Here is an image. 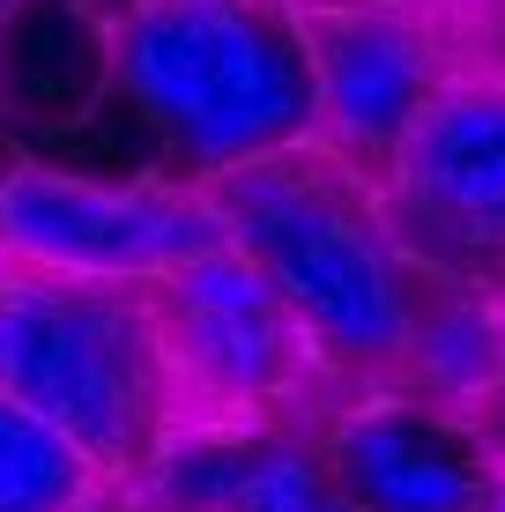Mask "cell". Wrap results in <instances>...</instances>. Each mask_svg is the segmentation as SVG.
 <instances>
[{"mask_svg": "<svg viewBox=\"0 0 505 512\" xmlns=\"http://www.w3.org/2000/svg\"><path fill=\"white\" fill-rule=\"evenodd\" d=\"M223 245L246 253L260 282L290 305L312 357L335 386H379L402 372L431 282L387 231L372 179L342 171L327 149H290L268 164L208 179Z\"/></svg>", "mask_w": 505, "mask_h": 512, "instance_id": "1", "label": "cell"}, {"mask_svg": "<svg viewBox=\"0 0 505 512\" xmlns=\"http://www.w3.org/2000/svg\"><path fill=\"white\" fill-rule=\"evenodd\" d=\"M104 82L186 186L312 149L298 0H127L104 30Z\"/></svg>", "mask_w": 505, "mask_h": 512, "instance_id": "2", "label": "cell"}, {"mask_svg": "<svg viewBox=\"0 0 505 512\" xmlns=\"http://www.w3.org/2000/svg\"><path fill=\"white\" fill-rule=\"evenodd\" d=\"M0 394L112 475H149L179 431L149 290L0 275Z\"/></svg>", "mask_w": 505, "mask_h": 512, "instance_id": "3", "label": "cell"}, {"mask_svg": "<svg viewBox=\"0 0 505 512\" xmlns=\"http://www.w3.org/2000/svg\"><path fill=\"white\" fill-rule=\"evenodd\" d=\"M149 312L179 431L186 423L194 431H283L290 409H312V401L327 409L342 394L312 357L305 327L290 320V305L231 245L149 282Z\"/></svg>", "mask_w": 505, "mask_h": 512, "instance_id": "4", "label": "cell"}, {"mask_svg": "<svg viewBox=\"0 0 505 512\" xmlns=\"http://www.w3.org/2000/svg\"><path fill=\"white\" fill-rule=\"evenodd\" d=\"M216 245L223 223L186 179H90L52 156L0 164V260L15 275L149 290Z\"/></svg>", "mask_w": 505, "mask_h": 512, "instance_id": "5", "label": "cell"}, {"mask_svg": "<svg viewBox=\"0 0 505 512\" xmlns=\"http://www.w3.org/2000/svg\"><path fill=\"white\" fill-rule=\"evenodd\" d=\"M372 193L424 282L505 297V67H461L402 134Z\"/></svg>", "mask_w": 505, "mask_h": 512, "instance_id": "6", "label": "cell"}, {"mask_svg": "<svg viewBox=\"0 0 505 512\" xmlns=\"http://www.w3.org/2000/svg\"><path fill=\"white\" fill-rule=\"evenodd\" d=\"M468 0H320L298 8L312 52V149L342 171L379 179L424 104L461 75Z\"/></svg>", "mask_w": 505, "mask_h": 512, "instance_id": "7", "label": "cell"}, {"mask_svg": "<svg viewBox=\"0 0 505 512\" xmlns=\"http://www.w3.org/2000/svg\"><path fill=\"white\" fill-rule=\"evenodd\" d=\"M312 453L357 512H483L505 438L402 379L342 386L312 416Z\"/></svg>", "mask_w": 505, "mask_h": 512, "instance_id": "8", "label": "cell"}, {"mask_svg": "<svg viewBox=\"0 0 505 512\" xmlns=\"http://www.w3.org/2000/svg\"><path fill=\"white\" fill-rule=\"evenodd\" d=\"M394 379L446 401V409H461V416L491 423V409L505 401V297L431 282Z\"/></svg>", "mask_w": 505, "mask_h": 512, "instance_id": "9", "label": "cell"}, {"mask_svg": "<svg viewBox=\"0 0 505 512\" xmlns=\"http://www.w3.org/2000/svg\"><path fill=\"white\" fill-rule=\"evenodd\" d=\"M104 490L112 475L75 438L0 394V512H97Z\"/></svg>", "mask_w": 505, "mask_h": 512, "instance_id": "10", "label": "cell"}, {"mask_svg": "<svg viewBox=\"0 0 505 512\" xmlns=\"http://www.w3.org/2000/svg\"><path fill=\"white\" fill-rule=\"evenodd\" d=\"M223 512H357V505L335 490L305 431H253L246 461L223 490Z\"/></svg>", "mask_w": 505, "mask_h": 512, "instance_id": "11", "label": "cell"}, {"mask_svg": "<svg viewBox=\"0 0 505 512\" xmlns=\"http://www.w3.org/2000/svg\"><path fill=\"white\" fill-rule=\"evenodd\" d=\"M483 512H505V468H498V483H491V498H483Z\"/></svg>", "mask_w": 505, "mask_h": 512, "instance_id": "12", "label": "cell"}, {"mask_svg": "<svg viewBox=\"0 0 505 512\" xmlns=\"http://www.w3.org/2000/svg\"><path fill=\"white\" fill-rule=\"evenodd\" d=\"M23 8H30V0H0V30H8L15 15H23Z\"/></svg>", "mask_w": 505, "mask_h": 512, "instance_id": "13", "label": "cell"}, {"mask_svg": "<svg viewBox=\"0 0 505 512\" xmlns=\"http://www.w3.org/2000/svg\"><path fill=\"white\" fill-rule=\"evenodd\" d=\"M156 512H201V505H156Z\"/></svg>", "mask_w": 505, "mask_h": 512, "instance_id": "14", "label": "cell"}, {"mask_svg": "<svg viewBox=\"0 0 505 512\" xmlns=\"http://www.w3.org/2000/svg\"><path fill=\"white\" fill-rule=\"evenodd\" d=\"M298 8H320V0H298Z\"/></svg>", "mask_w": 505, "mask_h": 512, "instance_id": "15", "label": "cell"}]
</instances>
